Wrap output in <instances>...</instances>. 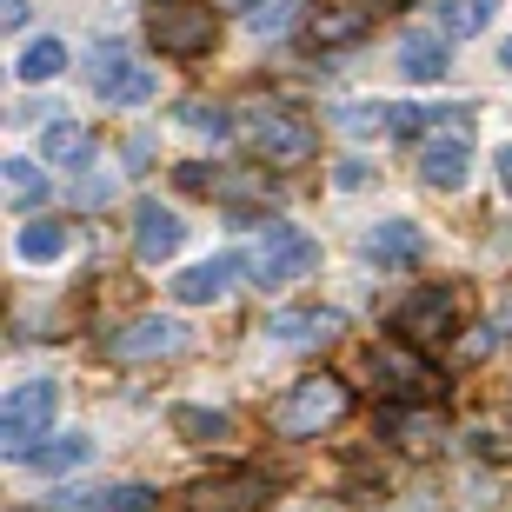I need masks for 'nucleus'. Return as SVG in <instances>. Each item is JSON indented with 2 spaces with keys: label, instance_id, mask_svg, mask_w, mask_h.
<instances>
[{
  "label": "nucleus",
  "instance_id": "obj_1",
  "mask_svg": "<svg viewBox=\"0 0 512 512\" xmlns=\"http://www.w3.org/2000/svg\"><path fill=\"white\" fill-rule=\"evenodd\" d=\"M346 413H353L346 380H333V373H306V380H293L280 399H273V433L280 439H313V433H326V426H340Z\"/></svg>",
  "mask_w": 512,
  "mask_h": 512
},
{
  "label": "nucleus",
  "instance_id": "obj_2",
  "mask_svg": "<svg viewBox=\"0 0 512 512\" xmlns=\"http://www.w3.org/2000/svg\"><path fill=\"white\" fill-rule=\"evenodd\" d=\"M320 266V240L313 233H300V227H286V220H260V240H253V253H247V273L260 286H293V280H306Z\"/></svg>",
  "mask_w": 512,
  "mask_h": 512
},
{
  "label": "nucleus",
  "instance_id": "obj_3",
  "mask_svg": "<svg viewBox=\"0 0 512 512\" xmlns=\"http://www.w3.org/2000/svg\"><path fill=\"white\" fill-rule=\"evenodd\" d=\"M147 40L167 60H200L220 40V14L200 0H153L147 7Z\"/></svg>",
  "mask_w": 512,
  "mask_h": 512
},
{
  "label": "nucleus",
  "instance_id": "obj_4",
  "mask_svg": "<svg viewBox=\"0 0 512 512\" xmlns=\"http://www.w3.org/2000/svg\"><path fill=\"white\" fill-rule=\"evenodd\" d=\"M54 413H60L54 380H20L14 393H7V406H0V446L14 459H27L40 433H54Z\"/></svg>",
  "mask_w": 512,
  "mask_h": 512
},
{
  "label": "nucleus",
  "instance_id": "obj_5",
  "mask_svg": "<svg viewBox=\"0 0 512 512\" xmlns=\"http://www.w3.org/2000/svg\"><path fill=\"white\" fill-rule=\"evenodd\" d=\"M313 147H320V133H313V120L293 114V107H260L253 114V153H260L266 167H306Z\"/></svg>",
  "mask_w": 512,
  "mask_h": 512
},
{
  "label": "nucleus",
  "instance_id": "obj_6",
  "mask_svg": "<svg viewBox=\"0 0 512 512\" xmlns=\"http://www.w3.org/2000/svg\"><path fill=\"white\" fill-rule=\"evenodd\" d=\"M453 326H459V293L453 286H419V293H406L399 313H393V333L406 346H439Z\"/></svg>",
  "mask_w": 512,
  "mask_h": 512
},
{
  "label": "nucleus",
  "instance_id": "obj_7",
  "mask_svg": "<svg viewBox=\"0 0 512 512\" xmlns=\"http://www.w3.org/2000/svg\"><path fill=\"white\" fill-rule=\"evenodd\" d=\"M153 87H160V74L140 67L127 47H94V94L107 107H147Z\"/></svg>",
  "mask_w": 512,
  "mask_h": 512
},
{
  "label": "nucleus",
  "instance_id": "obj_8",
  "mask_svg": "<svg viewBox=\"0 0 512 512\" xmlns=\"http://www.w3.org/2000/svg\"><path fill=\"white\" fill-rule=\"evenodd\" d=\"M366 366H373V380H380L386 393H399V399H439V380L426 373V360H419L406 340L373 346V353H366Z\"/></svg>",
  "mask_w": 512,
  "mask_h": 512
},
{
  "label": "nucleus",
  "instance_id": "obj_9",
  "mask_svg": "<svg viewBox=\"0 0 512 512\" xmlns=\"http://www.w3.org/2000/svg\"><path fill=\"white\" fill-rule=\"evenodd\" d=\"M180 346H187V326L147 313V320H133L127 333H114V340H107V353H114V360H127V366H147V360H173Z\"/></svg>",
  "mask_w": 512,
  "mask_h": 512
},
{
  "label": "nucleus",
  "instance_id": "obj_10",
  "mask_svg": "<svg viewBox=\"0 0 512 512\" xmlns=\"http://www.w3.org/2000/svg\"><path fill=\"white\" fill-rule=\"evenodd\" d=\"M340 313L333 306H286V313H273L266 320V340L273 346H293V353H313V346H333L340 340Z\"/></svg>",
  "mask_w": 512,
  "mask_h": 512
},
{
  "label": "nucleus",
  "instance_id": "obj_11",
  "mask_svg": "<svg viewBox=\"0 0 512 512\" xmlns=\"http://www.w3.org/2000/svg\"><path fill=\"white\" fill-rule=\"evenodd\" d=\"M180 247H187L180 213L160 207V200H140V207H133V260H140V266H160V260H173Z\"/></svg>",
  "mask_w": 512,
  "mask_h": 512
},
{
  "label": "nucleus",
  "instance_id": "obj_12",
  "mask_svg": "<svg viewBox=\"0 0 512 512\" xmlns=\"http://www.w3.org/2000/svg\"><path fill=\"white\" fill-rule=\"evenodd\" d=\"M266 473H227V479H200L187 493V512H260L266 506Z\"/></svg>",
  "mask_w": 512,
  "mask_h": 512
},
{
  "label": "nucleus",
  "instance_id": "obj_13",
  "mask_svg": "<svg viewBox=\"0 0 512 512\" xmlns=\"http://www.w3.org/2000/svg\"><path fill=\"white\" fill-rule=\"evenodd\" d=\"M153 512L160 506V493L153 486H74V493H54L47 499V512Z\"/></svg>",
  "mask_w": 512,
  "mask_h": 512
},
{
  "label": "nucleus",
  "instance_id": "obj_14",
  "mask_svg": "<svg viewBox=\"0 0 512 512\" xmlns=\"http://www.w3.org/2000/svg\"><path fill=\"white\" fill-rule=\"evenodd\" d=\"M247 266V253H213V260H200V266H187L180 280H173V300L180 306H213V300H227V286H233V273Z\"/></svg>",
  "mask_w": 512,
  "mask_h": 512
},
{
  "label": "nucleus",
  "instance_id": "obj_15",
  "mask_svg": "<svg viewBox=\"0 0 512 512\" xmlns=\"http://www.w3.org/2000/svg\"><path fill=\"white\" fill-rule=\"evenodd\" d=\"M466 160H473V153H466V133H426V140H419V180L433 193H453L459 180H466Z\"/></svg>",
  "mask_w": 512,
  "mask_h": 512
},
{
  "label": "nucleus",
  "instance_id": "obj_16",
  "mask_svg": "<svg viewBox=\"0 0 512 512\" xmlns=\"http://www.w3.org/2000/svg\"><path fill=\"white\" fill-rule=\"evenodd\" d=\"M366 260L373 266H419L426 260V227L413 220H380V227H366Z\"/></svg>",
  "mask_w": 512,
  "mask_h": 512
},
{
  "label": "nucleus",
  "instance_id": "obj_17",
  "mask_svg": "<svg viewBox=\"0 0 512 512\" xmlns=\"http://www.w3.org/2000/svg\"><path fill=\"white\" fill-rule=\"evenodd\" d=\"M393 67L406 80H446V34L439 27H419V34H399V47H393Z\"/></svg>",
  "mask_w": 512,
  "mask_h": 512
},
{
  "label": "nucleus",
  "instance_id": "obj_18",
  "mask_svg": "<svg viewBox=\"0 0 512 512\" xmlns=\"http://www.w3.org/2000/svg\"><path fill=\"white\" fill-rule=\"evenodd\" d=\"M366 27H373V7H360V0H340V7L306 14V40H313V47H353Z\"/></svg>",
  "mask_w": 512,
  "mask_h": 512
},
{
  "label": "nucleus",
  "instance_id": "obj_19",
  "mask_svg": "<svg viewBox=\"0 0 512 512\" xmlns=\"http://www.w3.org/2000/svg\"><path fill=\"white\" fill-rule=\"evenodd\" d=\"M67 247H74V227H60V220H27V227L14 233V253H20L27 266L67 260Z\"/></svg>",
  "mask_w": 512,
  "mask_h": 512
},
{
  "label": "nucleus",
  "instance_id": "obj_20",
  "mask_svg": "<svg viewBox=\"0 0 512 512\" xmlns=\"http://www.w3.org/2000/svg\"><path fill=\"white\" fill-rule=\"evenodd\" d=\"M426 14H433V27H439L446 40H473L479 27L499 14V0H433Z\"/></svg>",
  "mask_w": 512,
  "mask_h": 512
},
{
  "label": "nucleus",
  "instance_id": "obj_21",
  "mask_svg": "<svg viewBox=\"0 0 512 512\" xmlns=\"http://www.w3.org/2000/svg\"><path fill=\"white\" fill-rule=\"evenodd\" d=\"M386 433L419 453V446H439V439H446V419L426 413V406H393V413H386Z\"/></svg>",
  "mask_w": 512,
  "mask_h": 512
},
{
  "label": "nucleus",
  "instance_id": "obj_22",
  "mask_svg": "<svg viewBox=\"0 0 512 512\" xmlns=\"http://www.w3.org/2000/svg\"><path fill=\"white\" fill-rule=\"evenodd\" d=\"M87 459H94V439L87 433H60V439H47V446H34L27 466H34V473H74V466H87Z\"/></svg>",
  "mask_w": 512,
  "mask_h": 512
},
{
  "label": "nucleus",
  "instance_id": "obj_23",
  "mask_svg": "<svg viewBox=\"0 0 512 512\" xmlns=\"http://www.w3.org/2000/svg\"><path fill=\"white\" fill-rule=\"evenodd\" d=\"M40 147H47L54 167H80V160H87V127H80L74 114H54L47 133H40Z\"/></svg>",
  "mask_w": 512,
  "mask_h": 512
},
{
  "label": "nucleus",
  "instance_id": "obj_24",
  "mask_svg": "<svg viewBox=\"0 0 512 512\" xmlns=\"http://www.w3.org/2000/svg\"><path fill=\"white\" fill-rule=\"evenodd\" d=\"M60 67H67V47H60L54 34L27 40V47H20V60H14V74L27 80V87H40V80H60Z\"/></svg>",
  "mask_w": 512,
  "mask_h": 512
},
{
  "label": "nucleus",
  "instance_id": "obj_25",
  "mask_svg": "<svg viewBox=\"0 0 512 512\" xmlns=\"http://www.w3.org/2000/svg\"><path fill=\"white\" fill-rule=\"evenodd\" d=\"M0 187H7V207H40V200H47V173L34 167V160H7V167H0Z\"/></svg>",
  "mask_w": 512,
  "mask_h": 512
},
{
  "label": "nucleus",
  "instance_id": "obj_26",
  "mask_svg": "<svg viewBox=\"0 0 512 512\" xmlns=\"http://www.w3.org/2000/svg\"><path fill=\"white\" fill-rule=\"evenodd\" d=\"M173 433L193 439V446H213V439H227V433H233V419H227V413H213V406H173Z\"/></svg>",
  "mask_w": 512,
  "mask_h": 512
},
{
  "label": "nucleus",
  "instance_id": "obj_27",
  "mask_svg": "<svg viewBox=\"0 0 512 512\" xmlns=\"http://www.w3.org/2000/svg\"><path fill=\"white\" fill-rule=\"evenodd\" d=\"M300 14H306V0H260L247 27H253V40H280L300 27Z\"/></svg>",
  "mask_w": 512,
  "mask_h": 512
},
{
  "label": "nucleus",
  "instance_id": "obj_28",
  "mask_svg": "<svg viewBox=\"0 0 512 512\" xmlns=\"http://www.w3.org/2000/svg\"><path fill=\"white\" fill-rule=\"evenodd\" d=\"M180 120H187L200 140H227V133H233V114H227V107H213V100H187Z\"/></svg>",
  "mask_w": 512,
  "mask_h": 512
},
{
  "label": "nucleus",
  "instance_id": "obj_29",
  "mask_svg": "<svg viewBox=\"0 0 512 512\" xmlns=\"http://www.w3.org/2000/svg\"><path fill=\"white\" fill-rule=\"evenodd\" d=\"M340 127H346V133L393 127V107H380V100H353V107H340Z\"/></svg>",
  "mask_w": 512,
  "mask_h": 512
},
{
  "label": "nucleus",
  "instance_id": "obj_30",
  "mask_svg": "<svg viewBox=\"0 0 512 512\" xmlns=\"http://www.w3.org/2000/svg\"><path fill=\"white\" fill-rule=\"evenodd\" d=\"M114 193H120L114 173H87V180H80V207H107Z\"/></svg>",
  "mask_w": 512,
  "mask_h": 512
},
{
  "label": "nucleus",
  "instance_id": "obj_31",
  "mask_svg": "<svg viewBox=\"0 0 512 512\" xmlns=\"http://www.w3.org/2000/svg\"><path fill=\"white\" fill-rule=\"evenodd\" d=\"M173 180H180V193H213V173L200 167V160H187V167H173Z\"/></svg>",
  "mask_w": 512,
  "mask_h": 512
},
{
  "label": "nucleus",
  "instance_id": "obj_32",
  "mask_svg": "<svg viewBox=\"0 0 512 512\" xmlns=\"http://www.w3.org/2000/svg\"><path fill=\"white\" fill-rule=\"evenodd\" d=\"M0 27H27V0H7L0 7Z\"/></svg>",
  "mask_w": 512,
  "mask_h": 512
},
{
  "label": "nucleus",
  "instance_id": "obj_33",
  "mask_svg": "<svg viewBox=\"0 0 512 512\" xmlns=\"http://www.w3.org/2000/svg\"><path fill=\"white\" fill-rule=\"evenodd\" d=\"M340 187H366V167H360V160H340Z\"/></svg>",
  "mask_w": 512,
  "mask_h": 512
},
{
  "label": "nucleus",
  "instance_id": "obj_34",
  "mask_svg": "<svg viewBox=\"0 0 512 512\" xmlns=\"http://www.w3.org/2000/svg\"><path fill=\"white\" fill-rule=\"evenodd\" d=\"M493 167H499V187L512 193V147H499V153H493Z\"/></svg>",
  "mask_w": 512,
  "mask_h": 512
},
{
  "label": "nucleus",
  "instance_id": "obj_35",
  "mask_svg": "<svg viewBox=\"0 0 512 512\" xmlns=\"http://www.w3.org/2000/svg\"><path fill=\"white\" fill-rule=\"evenodd\" d=\"M499 67H506V74H512V40H506V47H499Z\"/></svg>",
  "mask_w": 512,
  "mask_h": 512
}]
</instances>
